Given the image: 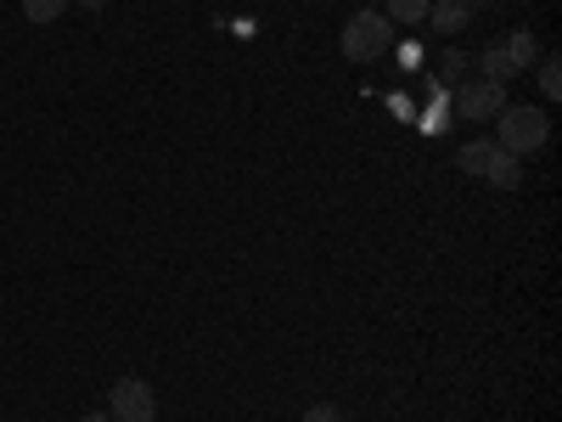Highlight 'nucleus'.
<instances>
[{
    "instance_id": "obj_7",
    "label": "nucleus",
    "mask_w": 562,
    "mask_h": 422,
    "mask_svg": "<svg viewBox=\"0 0 562 422\" xmlns=\"http://www.w3.org/2000/svg\"><path fill=\"white\" fill-rule=\"evenodd\" d=\"M484 180L490 186H501V192H512V186L524 180V158H512L506 147H495V158H490V169H484Z\"/></svg>"
},
{
    "instance_id": "obj_9",
    "label": "nucleus",
    "mask_w": 562,
    "mask_h": 422,
    "mask_svg": "<svg viewBox=\"0 0 562 422\" xmlns=\"http://www.w3.org/2000/svg\"><path fill=\"white\" fill-rule=\"evenodd\" d=\"M501 45H506V57H512V68H518V74H524V68L540 57V45H535V34H529V29H512Z\"/></svg>"
},
{
    "instance_id": "obj_1",
    "label": "nucleus",
    "mask_w": 562,
    "mask_h": 422,
    "mask_svg": "<svg viewBox=\"0 0 562 422\" xmlns=\"http://www.w3.org/2000/svg\"><path fill=\"white\" fill-rule=\"evenodd\" d=\"M389 45H394V23H389L378 7L355 12V18L344 23V34H338V52H344L349 63H378Z\"/></svg>"
},
{
    "instance_id": "obj_13",
    "label": "nucleus",
    "mask_w": 562,
    "mask_h": 422,
    "mask_svg": "<svg viewBox=\"0 0 562 422\" xmlns=\"http://www.w3.org/2000/svg\"><path fill=\"white\" fill-rule=\"evenodd\" d=\"M540 90H546V102H557V97H562V63H557V57H546V63H540Z\"/></svg>"
},
{
    "instance_id": "obj_4",
    "label": "nucleus",
    "mask_w": 562,
    "mask_h": 422,
    "mask_svg": "<svg viewBox=\"0 0 562 422\" xmlns=\"http://www.w3.org/2000/svg\"><path fill=\"white\" fill-rule=\"evenodd\" d=\"M108 411H113V422H153L158 417V395H153V384H140V378H119L108 389Z\"/></svg>"
},
{
    "instance_id": "obj_11",
    "label": "nucleus",
    "mask_w": 562,
    "mask_h": 422,
    "mask_svg": "<svg viewBox=\"0 0 562 422\" xmlns=\"http://www.w3.org/2000/svg\"><path fill=\"white\" fill-rule=\"evenodd\" d=\"M428 7L434 0H389V23H428Z\"/></svg>"
},
{
    "instance_id": "obj_18",
    "label": "nucleus",
    "mask_w": 562,
    "mask_h": 422,
    "mask_svg": "<svg viewBox=\"0 0 562 422\" xmlns=\"http://www.w3.org/2000/svg\"><path fill=\"white\" fill-rule=\"evenodd\" d=\"M85 7H90V12H97V7H102V0H85Z\"/></svg>"
},
{
    "instance_id": "obj_8",
    "label": "nucleus",
    "mask_w": 562,
    "mask_h": 422,
    "mask_svg": "<svg viewBox=\"0 0 562 422\" xmlns=\"http://www.w3.org/2000/svg\"><path fill=\"white\" fill-rule=\"evenodd\" d=\"M490 158H495V141H461L456 147V169H467V175H484Z\"/></svg>"
},
{
    "instance_id": "obj_6",
    "label": "nucleus",
    "mask_w": 562,
    "mask_h": 422,
    "mask_svg": "<svg viewBox=\"0 0 562 422\" xmlns=\"http://www.w3.org/2000/svg\"><path fill=\"white\" fill-rule=\"evenodd\" d=\"M416 124L428 130V135H445V130H450V97H445L439 79H428V113H422Z\"/></svg>"
},
{
    "instance_id": "obj_16",
    "label": "nucleus",
    "mask_w": 562,
    "mask_h": 422,
    "mask_svg": "<svg viewBox=\"0 0 562 422\" xmlns=\"http://www.w3.org/2000/svg\"><path fill=\"white\" fill-rule=\"evenodd\" d=\"M85 422H113V411H90Z\"/></svg>"
},
{
    "instance_id": "obj_15",
    "label": "nucleus",
    "mask_w": 562,
    "mask_h": 422,
    "mask_svg": "<svg viewBox=\"0 0 562 422\" xmlns=\"http://www.w3.org/2000/svg\"><path fill=\"white\" fill-rule=\"evenodd\" d=\"M299 422H349V417H344L338 406H310V411H304Z\"/></svg>"
},
{
    "instance_id": "obj_10",
    "label": "nucleus",
    "mask_w": 562,
    "mask_h": 422,
    "mask_svg": "<svg viewBox=\"0 0 562 422\" xmlns=\"http://www.w3.org/2000/svg\"><path fill=\"white\" fill-rule=\"evenodd\" d=\"M479 68H484V79H495V85H506V79H518V68H512V57H506V45H484V57H479Z\"/></svg>"
},
{
    "instance_id": "obj_14",
    "label": "nucleus",
    "mask_w": 562,
    "mask_h": 422,
    "mask_svg": "<svg viewBox=\"0 0 562 422\" xmlns=\"http://www.w3.org/2000/svg\"><path fill=\"white\" fill-rule=\"evenodd\" d=\"M439 74H445V79H461V74H467V52H456V45H450V52L439 57Z\"/></svg>"
},
{
    "instance_id": "obj_17",
    "label": "nucleus",
    "mask_w": 562,
    "mask_h": 422,
    "mask_svg": "<svg viewBox=\"0 0 562 422\" xmlns=\"http://www.w3.org/2000/svg\"><path fill=\"white\" fill-rule=\"evenodd\" d=\"M467 7H501V0H467Z\"/></svg>"
},
{
    "instance_id": "obj_3",
    "label": "nucleus",
    "mask_w": 562,
    "mask_h": 422,
    "mask_svg": "<svg viewBox=\"0 0 562 422\" xmlns=\"http://www.w3.org/2000/svg\"><path fill=\"white\" fill-rule=\"evenodd\" d=\"M450 108H456L467 124H490V119H501V108H512V102H506V85H495V79H467L456 97H450Z\"/></svg>"
},
{
    "instance_id": "obj_12",
    "label": "nucleus",
    "mask_w": 562,
    "mask_h": 422,
    "mask_svg": "<svg viewBox=\"0 0 562 422\" xmlns=\"http://www.w3.org/2000/svg\"><path fill=\"white\" fill-rule=\"evenodd\" d=\"M68 7H74V0H23V18L29 23H57Z\"/></svg>"
},
{
    "instance_id": "obj_5",
    "label": "nucleus",
    "mask_w": 562,
    "mask_h": 422,
    "mask_svg": "<svg viewBox=\"0 0 562 422\" xmlns=\"http://www.w3.org/2000/svg\"><path fill=\"white\" fill-rule=\"evenodd\" d=\"M467 18H473V7H467V0H439V7H428L434 34H461V29H467Z\"/></svg>"
},
{
    "instance_id": "obj_2",
    "label": "nucleus",
    "mask_w": 562,
    "mask_h": 422,
    "mask_svg": "<svg viewBox=\"0 0 562 422\" xmlns=\"http://www.w3.org/2000/svg\"><path fill=\"white\" fill-rule=\"evenodd\" d=\"M546 135H551L546 108H501V141H495V147H506L512 158L540 153V147H546Z\"/></svg>"
}]
</instances>
